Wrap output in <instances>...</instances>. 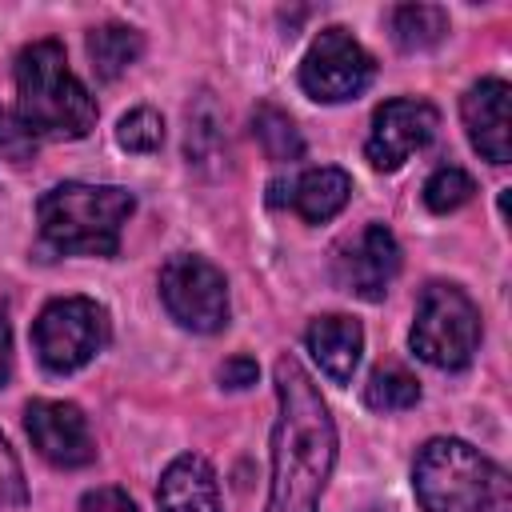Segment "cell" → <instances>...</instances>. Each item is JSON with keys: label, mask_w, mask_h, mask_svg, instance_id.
<instances>
[{"label": "cell", "mask_w": 512, "mask_h": 512, "mask_svg": "<svg viewBox=\"0 0 512 512\" xmlns=\"http://www.w3.org/2000/svg\"><path fill=\"white\" fill-rule=\"evenodd\" d=\"M280 416L272 428V484L264 512H316L336 464L332 412L296 356L276 360Z\"/></svg>", "instance_id": "obj_1"}, {"label": "cell", "mask_w": 512, "mask_h": 512, "mask_svg": "<svg viewBox=\"0 0 512 512\" xmlns=\"http://www.w3.org/2000/svg\"><path fill=\"white\" fill-rule=\"evenodd\" d=\"M16 120L32 140H80L92 132L96 100L56 40H36L16 56Z\"/></svg>", "instance_id": "obj_2"}, {"label": "cell", "mask_w": 512, "mask_h": 512, "mask_svg": "<svg viewBox=\"0 0 512 512\" xmlns=\"http://www.w3.org/2000/svg\"><path fill=\"white\" fill-rule=\"evenodd\" d=\"M412 488L424 512H512L508 472L452 436H436L416 452Z\"/></svg>", "instance_id": "obj_3"}, {"label": "cell", "mask_w": 512, "mask_h": 512, "mask_svg": "<svg viewBox=\"0 0 512 512\" xmlns=\"http://www.w3.org/2000/svg\"><path fill=\"white\" fill-rule=\"evenodd\" d=\"M136 196L116 184H56L40 196V236L64 256H116Z\"/></svg>", "instance_id": "obj_4"}, {"label": "cell", "mask_w": 512, "mask_h": 512, "mask_svg": "<svg viewBox=\"0 0 512 512\" xmlns=\"http://www.w3.org/2000/svg\"><path fill=\"white\" fill-rule=\"evenodd\" d=\"M412 352L444 372L468 368V360L480 348V312L456 284H428L416 304L412 320Z\"/></svg>", "instance_id": "obj_5"}, {"label": "cell", "mask_w": 512, "mask_h": 512, "mask_svg": "<svg viewBox=\"0 0 512 512\" xmlns=\"http://www.w3.org/2000/svg\"><path fill=\"white\" fill-rule=\"evenodd\" d=\"M108 344V312L88 296H60L32 320V348L56 376L84 368Z\"/></svg>", "instance_id": "obj_6"}, {"label": "cell", "mask_w": 512, "mask_h": 512, "mask_svg": "<svg viewBox=\"0 0 512 512\" xmlns=\"http://www.w3.org/2000/svg\"><path fill=\"white\" fill-rule=\"evenodd\" d=\"M160 300L180 328L220 332L228 324V284L216 264L192 252L168 256L160 268Z\"/></svg>", "instance_id": "obj_7"}, {"label": "cell", "mask_w": 512, "mask_h": 512, "mask_svg": "<svg viewBox=\"0 0 512 512\" xmlns=\"http://www.w3.org/2000/svg\"><path fill=\"white\" fill-rule=\"evenodd\" d=\"M376 76V60L348 28H324L304 60H300V88L320 104L356 100Z\"/></svg>", "instance_id": "obj_8"}, {"label": "cell", "mask_w": 512, "mask_h": 512, "mask_svg": "<svg viewBox=\"0 0 512 512\" xmlns=\"http://www.w3.org/2000/svg\"><path fill=\"white\" fill-rule=\"evenodd\" d=\"M440 128V112L428 100L400 96L384 100L372 116V132L364 144V156L376 172H396L412 152H420Z\"/></svg>", "instance_id": "obj_9"}, {"label": "cell", "mask_w": 512, "mask_h": 512, "mask_svg": "<svg viewBox=\"0 0 512 512\" xmlns=\"http://www.w3.org/2000/svg\"><path fill=\"white\" fill-rule=\"evenodd\" d=\"M400 272V244L384 224H364L356 236H348L332 256V276L344 292L360 300H384L388 284Z\"/></svg>", "instance_id": "obj_10"}, {"label": "cell", "mask_w": 512, "mask_h": 512, "mask_svg": "<svg viewBox=\"0 0 512 512\" xmlns=\"http://www.w3.org/2000/svg\"><path fill=\"white\" fill-rule=\"evenodd\" d=\"M24 432L52 468H84L96 460L88 416L68 400H32L24 408Z\"/></svg>", "instance_id": "obj_11"}, {"label": "cell", "mask_w": 512, "mask_h": 512, "mask_svg": "<svg viewBox=\"0 0 512 512\" xmlns=\"http://www.w3.org/2000/svg\"><path fill=\"white\" fill-rule=\"evenodd\" d=\"M508 96L512 92L500 76H484L460 100L468 140L488 164H508Z\"/></svg>", "instance_id": "obj_12"}, {"label": "cell", "mask_w": 512, "mask_h": 512, "mask_svg": "<svg viewBox=\"0 0 512 512\" xmlns=\"http://www.w3.org/2000/svg\"><path fill=\"white\" fill-rule=\"evenodd\" d=\"M156 504H160V512H224L212 464L196 452L176 456L160 476Z\"/></svg>", "instance_id": "obj_13"}, {"label": "cell", "mask_w": 512, "mask_h": 512, "mask_svg": "<svg viewBox=\"0 0 512 512\" xmlns=\"http://www.w3.org/2000/svg\"><path fill=\"white\" fill-rule=\"evenodd\" d=\"M304 344L328 380L348 384L356 364H360V352H364V328H360V320L340 316V312L316 316L304 332Z\"/></svg>", "instance_id": "obj_14"}, {"label": "cell", "mask_w": 512, "mask_h": 512, "mask_svg": "<svg viewBox=\"0 0 512 512\" xmlns=\"http://www.w3.org/2000/svg\"><path fill=\"white\" fill-rule=\"evenodd\" d=\"M352 196V176L344 168H308L292 188H288V200L292 208L308 220V224H320V220H332Z\"/></svg>", "instance_id": "obj_15"}, {"label": "cell", "mask_w": 512, "mask_h": 512, "mask_svg": "<svg viewBox=\"0 0 512 512\" xmlns=\"http://www.w3.org/2000/svg\"><path fill=\"white\" fill-rule=\"evenodd\" d=\"M140 48H144V40L128 24H100L88 32V56H92V68L100 80H116L120 72H128L140 60Z\"/></svg>", "instance_id": "obj_16"}, {"label": "cell", "mask_w": 512, "mask_h": 512, "mask_svg": "<svg viewBox=\"0 0 512 512\" xmlns=\"http://www.w3.org/2000/svg\"><path fill=\"white\" fill-rule=\"evenodd\" d=\"M388 24H392V40L404 52L436 48L448 36V12L436 4H400V8H392Z\"/></svg>", "instance_id": "obj_17"}, {"label": "cell", "mask_w": 512, "mask_h": 512, "mask_svg": "<svg viewBox=\"0 0 512 512\" xmlns=\"http://www.w3.org/2000/svg\"><path fill=\"white\" fill-rule=\"evenodd\" d=\"M252 136L260 140L264 156L276 160V164H292L304 156V140H300V128L292 124L288 112H280L276 104H260L252 112Z\"/></svg>", "instance_id": "obj_18"}, {"label": "cell", "mask_w": 512, "mask_h": 512, "mask_svg": "<svg viewBox=\"0 0 512 512\" xmlns=\"http://www.w3.org/2000/svg\"><path fill=\"white\" fill-rule=\"evenodd\" d=\"M420 400V384L400 364H380L364 384V404L372 412H404Z\"/></svg>", "instance_id": "obj_19"}, {"label": "cell", "mask_w": 512, "mask_h": 512, "mask_svg": "<svg viewBox=\"0 0 512 512\" xmlns=\"http://www.w3.org/2000/svg\"><path fill=\"white\" fill-rule=\"evenodd\" d=\"M472 192H476L472 176H468L464 168H456V164H444V168H436V172L424 180V204H428V212H436V216L456 212L460 204L472 200Z\"/></svg>", "instance_id": "obj_20"}, {"label": "cell", "mask_w": 512, "mask_h": 512, "mask_svg": "<svg viewBox=\"0 0 512 512\" xmlns=\"http://www.w3.org/2000/svg\"><path fill=\"white\" fill-rule=\"evenodd\" d=\"M116 140L128 152H156L164 144V120H160V112H152V108L128 112L120 120V128H116Z\"/></svg>", "instance_id": "obj_21"}, {"label": "cell", "mask_w": 512, "mask_h": 512, "mask_svg": "<svg viewBox=\"0 0 512 512\" xmlns=\"http://www.w3.org/2000/svg\"><path fill=\"white\" fill-rule=\"evenodd\" d=\"M20 504H28V480L12 444L0 436V508H20Z\"/></svg>", "instance_id": "obj_22"}, {"label": "cell", "mask_w": 512, "mask_h": 512, "mask_svg": "<svg viewBox=\"0 0 512 512\" xmlns=\"http://www.w3.org/2000/svg\"><path fill=\"white\" fill-rule=\"evenodd\" d=\"M32 148H36V140L20 128V120H16V116H8V112L0 108V156H8V160H16V164H24V160H32Z\"/></svg>", "instance_id": "obj_23"}, {"label": "cell", "mask_w": 512, "mask_h": 512, "mask_svg": "<svg viewBox=\"0 0 512 512\" xmlns=\"http://www.w3.org/2000/svg\"><path fill=\"white\" fill-rule=\"evenodd\" d=\"M80 512H140L124 488H92L80 500Z\"/></svg>", "instance_id": "obj_24"}, {"label": "cell", "mask_w": 512, "mask_h": 512, "mask_svg": "<svg viewBox=\"0 0 512 512\" xmlns=\"http://www.w3.org/2000/svg\"><path fill=\"white\" fill-rule=\"evenodd\" d=\"M256 380H260V368H256L252 356H232V360L220 364V384L224 388H252Z\"/></svg>", "instance_id": "obj_25"}, {"label": "cell", "mask_w": 512, "mask_h": 512, "mask_svg": "<svg viewBox=\"0 0 512 512\" xmlns=\"http://www.w3.org/2000/svg\"><path fill=\"white\" fill-rule=\"evenodd\" d=\"M12 380V328L0 316V388Z\"/></svg>", "instance_id": "obj_26"}]
</instances>
